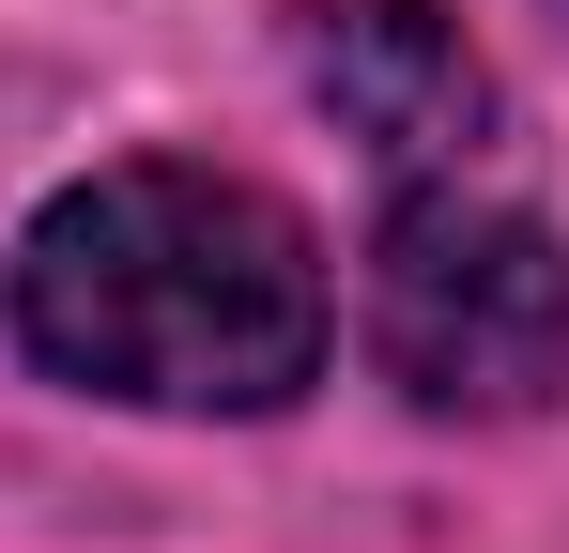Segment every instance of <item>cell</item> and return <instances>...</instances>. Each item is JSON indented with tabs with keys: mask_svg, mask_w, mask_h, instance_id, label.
Masks as SVG:
<instances>
[{
	"mask_svg": "<svg viewBox=\"0 0 569 553\" xmlns=\"http://www.w3.org/2000/svg\"><path fill=\"white\" fill-rule=\"evenodd\" d=\"M16 354L123 415H292L339 339L323 231L247 170L123 154L78 170L0 262Z\"/></svg>",
	"mask_w": 569,
	"mask_h": 553,
	"instance_id": "cell-1",
	"label": "cell"
},
{
	"mask_svg": "<svg viewBox=\"0 0 569 553\" xmlns=\"http://www.w3.org/2000/svg\"><path fill=\"white\" fill-rule=\"evenodd\" d=\"M370 369L447 415V431H508L569 400V231L523 215L492 170L385 184L370 231Z\"/></svg>",
	"mask_w": 569,
	"mask_h": 553,
	"instance_id": "cell-2",
	"label": "cell"
},
{
	"mask_svg": "<svg viewBox=\"0 0 569 553\" xmlns=\"http://www.w3.org/2000/svg\"><path fill=\"white\" fill-rule=\"evenodd\" d=\"M292 62H308V92L385 154V184L492 170V139H508V92H492V62L462 47L447 0H308V16H292Z\"/></svg>",
	"mask_w": 569,
	"mask_h": 553,
	"instance_id": "cell-3",
	"label": "cell"
}]
</instances>
